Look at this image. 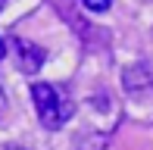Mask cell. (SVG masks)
<instances>
[{
	"mask_svg": "<svg viewBox=\"0 0 153 150\" xmlns=\"http://www.w3.org/2000/svg\"><path fill=\"white\" fill-rule=\"evenodd\" d=\"M31 100H34V110H38V119L44 128L56 131V128L66 125V119L75 113L72 100L62 97V91L50 81H34L31 85Z\"/></svg>",
	"mask_w": 153,
	"mask_h": 150,
	"instance_id": "1",
	"label": "cell"
},
{
	"mask_svg": "<svg viewBox=\"0 0 153 150\" xmlns=\"http://www.w3.org/2000/svg\"><path fill=\"white\" fill-rule=\"evenodd\" d=\"M10 47L16 50V63H19V69L28 72V75L41 72V66L47 63V50H44V47H38L34 41L22 38V35H13V38H10Z\"/></svg>",
	"mask_w": 153,
	"mask_h": 150,
	"instance_id": "2",
	"label": "cell"
},
{
	"mask_svg": "<svg viewBox=\"0 0 153 150\" xmlns=\"http://www.w3.org/2000/svg\"><path fill=\"white\" fill-rule=\"evenodd\" d=\"M122 85L131 94H144L153 91V59H137V63L122 69Z\"/></svg>",
	"mask_w": 153,
	"mask_h": 150,
	"instance_id": "3",
	"label": "cell"
},
{
	"mask_svg": "<svg viewBox=\"0 0 153 150\" xmlns=\"http://www.w3.org/2000/svg\"><path fill=\"white\" fill-rule=\"evenodd\" d=\"M53 3H56V10L62 13V19H66V22L72 25V31H75V35L85 41L88 47H94V44H97V31H94V25L88 22V19L81 16L78 10H75V3L69 6V0H53Z\"/></svg>",
	"mask_w": 153,
	"mask_h": 150,
	"instance_id": "4",
	"label": "cell"
},
{
	"mask_svg": "<svg viewBox=\"0 0 153 150\" xmlns=\"http://www.w3.org/2000/svg\"><path fill=\"white\" fill-rule=\"evenodd\" d=\"M75 150H109V134L106 131H91L75 144Z\"/></svg>",
	"mask_w": 153,
	"mask_h": 150,
	"instance_id": "5",
	"label": "cell"
},
{
	"mask_svg": "<svg viewBox=\"0 0 153 150\" xmlns=\"http://www.w3.org/2000/svg\"><path fill=\"white\" fill-rule=\"evenodd\" d=\"M85 3V10H91V13H106L109 6H113V0H81Z\"/></svg>",
	"mask_w": 153,
	"mask_h": 150,
	"instance_id": "6",
	"label": "cell"
},
{
	"mask_svg": "<svg viewBox=\"0 0 153 150\" xmlns=\"http://www.w3.org/2000/svg\"><path fill=\"white\" fill-rule=\"evenodd\" d=\"M6 110H10V100H6L3 88H0V119H3V116H6Z\"/></svg>",
	"mask_w": 153,
	"mask_h": 150,
	"instance_id": "7",
	"label": "cell"
},
{
	"mask_svg": "<svg viewBox=\"0 0 153 150\" xmlns=\"http://www.w3.org/2000/svg\"><path fill=\"white\" fill-rule=\"evenodd\" d=\"M3 150H28V147H19V144H10V147H3Z\"/></svg>",
	"mask_w": 153,
	"mask_h": 150,
	"instance_id": "8",
	"label": "cell"
},
{
	"mask_svg": "<svg viewBox=\"0 0 153 150\" xmlns=\"http://www.w3.org/2000/svg\"><path fill=\"white\" fill-rule=\"evenodd\" d=\"M3 53H6V44H3V38H0V56H3Z\"/></svg>",
	"mask_w": 153,
	"mask_h": 150,
	"instance_id": "9",
	"label": "cell"
},
{
	"mask_svg": "<svg viewBox=\"0 0 153 150\" xmlns=\"http://www.w3.org/2000/svg\"><path fill=\"white\" fill-rule=\"evenodd\" d=\"M3 6H6V0H0V10H3Z\"/></svg>",
	"mask_w": 153,
	"mask_h": 150,
	"instance_id": "10",
	"label": "cell"
}]
</instances>
